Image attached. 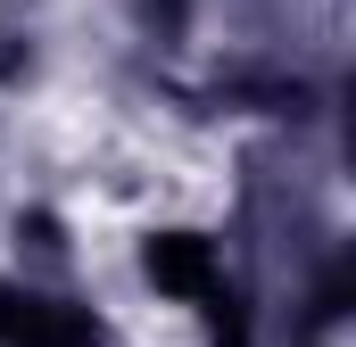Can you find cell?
<instances>
[{
	"label": "cell",
	"mask_w": 356,
	"mask_h": 347,
	"mask_svg": "<svg viewBox=\"0 0 356 347\" xmlns=\"http://www.w3.org/2000/svg\"><path fill=\"white\" fill-rule=\"evenodd\" d=\"M141 264H149V281L166 289V298H191V306H224V264H216V248L199 240V232H149V248H141Z\"/></svg>",
	"instance_id": "6da1fadb"
},
{
	"label": "cell",
	"mask_w": 356,
	"mask_h": 347,
	"mask_svg": "<svg viewBox=\"0 0 356 347\" xmlns=\"http://www.w3.org/2000/svg\"><path fill=\"white\" fill-rule=\"evenodd\" d=\"M17 347H108L99 339V323H91L83 306H58V298H33V314H25V331Z\"/></svg>",
	"instance_id": "7a4b0ae2"
},
{
	"label": "cell",
	"mask_w": 356,
	"mask_h": 347,
	"mask_svg": "<svg viewBox=\"0 0 356 347\" xmlns=\"http://www.w3.org/2000/svg\"><path fill=\"white\" fill-rule=\"evenodd\" d=\"M25 314H33V298H25L17 281H0V347H17V331H25Z\"/></svg>",
	"instance_id": "3957f363"
}]
</instances>
